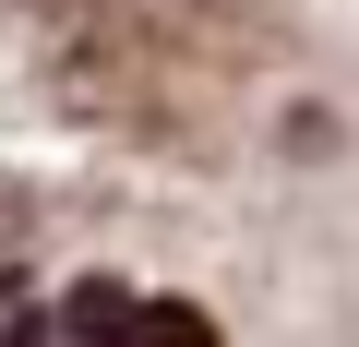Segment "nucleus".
<instances>
[{"label":"nucleus","mask_w":359,"mask_h":347,"mask_svg":"<svg viewBox=\"0 0 359 347\" xmlns=\"http://www.w3.org/2000/svg\"><path fill=\"white\" fill-rule=\"evenodd\" d=\"M72 323H84V347H216V323L192 299H108V287H84Z\"/></svg>","instance_id":"nucleus-1"}]
</instances>
